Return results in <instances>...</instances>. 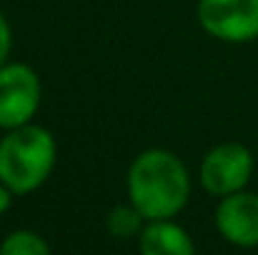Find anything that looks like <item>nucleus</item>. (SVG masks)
<instances>
[{
  "label": "nucleus",
  "instance_id": "obj_1",
  "mask_svg": "<svg viewBox=\"0 0 258 255\" xmlns=\"http://www.w3.org/2000/svg\"><path fill=\"white\" fill-rule=\"evenodd\" d=\"M128 195L146 220L173 218L190 195L188 170L168 150H146L131 163Z\"/></svg>",
  "mask_w": 258,
  "mask_h": 255
},
{
  "label": "nucleus",
  "instance_id": "obj_2",
  "mask_svg": "<svg viewBox=\"0 0 258 255\" xmlns=\"http://www.w3.org/2000/svg\"><path fill=\"white\" fill-rule=\"evenodd\" d=\"M55 140L40 125H18L0 138V180L15 195L38 190L55 165Z\"/></svg>",
  "mask_w": 258,
  "mask_h": 255
},
{
  "label": "nucleus",
  "instance_id": "obj_3",
  "mask_svg": "<svg viewBox=\"0 0 258 255\" xmlns=\"http://www.w3.org/2000/svg\"><path fill=\"white\" fill-rule=\"evenodd\" d=\"M198 23L216 40L248 43L258 38V0H198Z\"/></svg>",
  "mask_w": 258,
  "mask_h": 255
},
{
  "label": "nucleus",
  "instance_id": "obj_4",
  "mask_svg": "<svg viewBox=\"0 0 258 255\" xmlns=\"http://www.w3.org/2000/svg\"><path fill=\"white\" fill-rule=\"evenodd\" d=\"M40 105V80L23 63L0 65V128L10 130L30 123Z\"/></svg>",
  "mask_w": 258,
  "mask_h": 255
},
{
  "label": "nucleus",
  "instance_id": "obj_5",
  "mask_svg": "<svg viewBox=\"0 0 258 255\" xmlns=\"http://www.w3.org/2000/svg\"><path fill=\"white\" fill-rule=\"evenodd\" d=\"M253 173V155L241 143L216 145L201 163V185L218 198L246 188Z\"/></svg>",
  "mask_w": 258,
  "mask_h": 255
},
{
  "label": "nucleus",
  "instance_id": "obj_6",
  "mask_svg": "<svg viewBox=\"0 0 258 255\" xmlns=\"http://www.w3.org/2000/svg\"><path fill=\"white\" fill-rule=\"evenodd\" d=\"M218 233L238 245V248H258V195L256 193H231L221 198L216 210Z\"/></svg>",
  "mask_w": 258,
  "mask_h": 255
},
{
  "label": "nucleus",
  "instance_id": "obj_7",
  "mask_svg": "<svg viewBox=\"0 0 258 255\" xmlns=\"http://www.w3.org/2000/svg\"><path fill=\"white\" fill-rule=\"evenodd\" d=\"M138 248L143 255H193L196 245L190 235L175 225L171 218L161 220H146L141 235H138Z\"/></svg>",
  "mask_w": 258,
  "mask_h": 255
},
{
  "label": "nucleus",
  "instance_id": "obj_8",
  "mask_svg": "<svg viewBox=\"0 0 258 255\" xmlns=\"http://www.w3.org/2000/svg\"><path fill=\"white\" fill-rule=\"evenodd\" d=\"M143 223L146 218L141 215V210L131 203V205H118L108 213L105 218V228L113 238L118 240H125V238H138L141 230H143Z\"/></svg>",
  "mask_w": 258,
  "mask_h": 255
},
{
  "label": "nucleus",
  "instance_id": "obj_9",
  "mask_svg": "<svg viewBox=\"0 0 258 255\" xmlns=\"http://www.w3.org/2000/svg\"><path fill=\"white\" fill-rule=\"evenodd\" d=\"M3 255H45L50 253V245L33 230H15L0 243Z\"/></svg>",
  "mask_w": 258,
  "mask_h": 255
},
{
  "label": "nucleus",
  "instance_id": "obj_10",
  "mask_svg": "<svg viewBox=\"0 0 258 255\" xmlns=\"http://www.w3.org/2000/svg\"><path fill=\"white\" fill-rule=\"evenodd\" d=\"M10 45H13V33H10V25H8L5 15L0 13V65H5V58L10 53Z\"/></svg>",
  "mask_w": 258,
  "mask_h": 255
},
{
  "label": "nucleus",
  "instance_id": "obj_11",
  "mask_svg": "<svg viewBox=\"0 0 258 255\" xmlns=\"http://www.w3.org/2000/svg\"><path fill=\"white\" fill-rule=\"evenodd\" d=\"M8 205H10V188L0 180V215L8 210Z\"/></svg>",
  "mask_w": 258,
  "mask_h": 255
}]
</instances>
